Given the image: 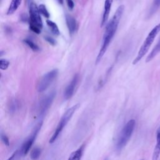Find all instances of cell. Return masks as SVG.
Listing matches in <instances>:
<instances>
[{
  "label": "cell",
  "instance_id": "obj_4",
  "mask_svg": "<svg viewBox=\"0 0 160 160\" xmlns=\"http://www.w3.org/2000/svg\"><path fill=\"white\" fill-rule=\"evenodd\" d=\"M136 121L132 119L128 121L122 128L118 137L116 148L118 151H121L129 142L135 128Z\"/></svg>",
  "mask_w": 160,
  "mask_h": 160
},
{
  "label": "cell",
  "instance_id": "obj_25",
  "mask_svg": "<svg viewBox=\"0 0 160 160\" xmlns=\"http://www.w3.org/2000/svg\"><path fill=\"white\" fill-rule=\"evenodd\" d=\"M66 3H67V5L69 8V9H72L74 6V2L72 0H66Z\"/></svg>",
  "mask_w": 160,
  "mask_h": 160
},
{
  "label": "cell",
  "instance_id": "obj_27",
  "mask_svg": "<svg viewBox=\"0 0 160 160\" xmlns=\"http://www.w3.org/2000/svg\"><path fill=\"white\" fill-rule=\"evenodd\" d=\"M58 2L60 3V4H62V2H63V0H58Z\"/></svg>",
  "mask_w": 160,
  "mask_h": 160
},
{
  "label": "cell",
  "instance_id": "obj_17",
  "mask_svg": "<svg viewBox=\"0 0 160 160\" xmlns=\"http://www.w3.org/2000/svg\"><path fill=\"white\" fill-rule=\"evenodd\" d=\"M19 102L18 101V100H17L16 99H12L9 104V111L11 113H14L16 111H18V109L19 108Z\"/></svg>",
  "mask_w": 160,
  "mask_h": 160
},
{
  "label": "cell",
  "instance_id": "obj_16",
  "mask_svg": "<svg viewBox=\"0 0 160 160\" xmlns=\"http://www.w3.org/2000/svg\"><path fill=\"white\" fill-rule=\"evenodd\" d=\"M46 24H47L48 26L49 27V28L50 29V30L51 31V32H52L53 34H54L56 36L59 35V34H60L59 29L57 24L54 22H53L51 20H47L46 21Z\"/></svg>",
  "mask_w": 160,
  "mask_h": 160
},
{
  "label": "cell",
  "instance_id": "obj_20",
  "mask_svg": "<svg viewBox=\"0 0 160 160\" xmlns=\"http://www.w3.org/2000/svg\"><path fill=\"white\" fill-rule=\"evenodd\" d=\"M24 42L34 51H38L39 50V48L38 46L35 44L32 40L29 39H26L24 40Z\"/></svg>",
  "mask_w": 160,
  "mask_h": 160
},
{
  "label": "cell",
  "instance_id": "obj_21",
  "mask_svg": "<svg viewBox=\"0 0 160 160\" xmlns=\"http://www.w3.org/2000/svg\"><path fill=\"white\" fill-rule=\"evenodd\" d=\"M38 9H39V11L40 14H42L44 17H45L46 18H49V16H50L49 13L44 4H40L38 6Z\"/></svg>",
  "mask_w": 160,
  "mask_h": 160
},
{
  "label": "cell",
  "instance_id": "obj_5",
  "mask_svg": "<svg viewBox=\"0 0 160 160\" xmlns=\"http://www.w3.org/2000/svg\"><path fill=\"white\" fill-rule=\"evenodd\" d=\"M38 7L33 2H29V28L32 31L39 34L42 28V21Z\"/></svg>",
  "mask_w": 160,
  "mask_h": 160
},
{
  "label": "cell",
  "instance_id": "obj_13",
  "mask_svg": "<svg viewBox=\"0 0 160 160\" xmlns=\"http://www.w3.org/2000/svg\"><path fill=\"white\" fill-rule=\"evenodd\" d=\"M66 24L70 34H72L75 32L76 29V21L75 19L69 14L66 15Z\"/></svg>",
  "mask_w": 160,
  "mask_h": 160
},
{
  "label": "cell",
  "instance_id": "obj_28",
  "mask_svg": "<svg viewBox=\"0 0 160 160\" xmlns=\"http://www.w3.org/2000/svg\"><path fill=\"white\" fill-rule=\"evenodd\" d=\"M104 160H108V158H106Z\"/></svg>",
  "mask_w": 160,
  "mask_h": 160
},
{
  "label": "cell",
  "instance_id": "obj_23",
  "mask_svg": "<svg viewBox=\"0 0 160 160\" xmlns=\"http://www.w3.org/2000/svg\"><path fill=\"white\" fill-rule=\"evenodd\" d=\"M0 137H1V139L2 142L6 146H9V138H8V136H7L4 133H3L2 131L1 132Z\"/></svg>",
  "mask_w": 160,
  "mask_h": 160
},
{
  "label": "cell",
  "instance_id": "obj_18",
  "mask_svg": "<svg viewBox=\"0 0 160 160\" xmlns=\"http://www.w3.org/2000/svg\"><path fill=\"white\" fill-rule=\"evenodd\" d=\"M160 7V0H154L149 11V17L152 16Z\"/></svg>",
  "mask_w": 160,
  "mask_h": 160
},
{
  "label": "cell",
  "instance_id": "obj_8",
  "mask_svg": "<svg viewBox=\"0 0 160 160\" xmlns=\"http://www.w3.org/2000/svg\"><path fill=\"white\" fill-rule=\"evenodd\" d=\"M55 96L56 91H52L40 101L37 108V113L39 118L42 117L48 111L54 99Z\"/></svg>",
  "mask_w": 160,
  "mask_h": 160
},
{
  "label": "cell",
  "instance_id": "obj_6",
  "mask_svg": "<svg viewBox=\"0 0 160 160\" xmlns=\"http://www.w3.org/2000/svg\"><path fill=\"white\" fill-rule=\"evenodd\" d=\"M42 124V121H39L34 127L32 133L31 135L24 141V142L22 144L21 146L18 151V156H26L29 151L32 145L34 144L35 139L38 136V134L41 129V128Z\"/></svg>",
  "mask_w": 160,
  "mask_h": 160
},
{
  "label": "cell",
  "instance_id": "obj_11",
  "mask_svg": "<svg viewBox=\"0 0 160 160\" xmlns=\"http://www.w3.org/2000/svg\"><path fill=\"white\" fill-rule=\"evenodd\" d=\"M85 149V144H82L76 150L71 152L67 160H81Z\"/></svg>",
  "mask_w": 160,
  "mask_h": 160
},
{
  "label": "cell",
  "instance_id": "obj_29",
  "mask_svg": "<svg viewBox=\"0 0 160 160\" xmlns=\"http://www.w3.org/2000/svg\"><path fill=\"white\" fill-rule=\"evenodd\" d=\"M140 160H144V159H140Z\"/></svg>",
  "mask_w": 160,
  "mask_h": 160
},
{
  "label": "cell",
  "instance_id": "obj_10",
  "mask_svg": "<svg viewBox=\"0 0 160 160\" xmlns=\"http://www.w3.org/2000/svg\"><path fill=\"white\" fill-rule=\"evenodd\" d=\"M113 0H105L104 6V11L102 14V18L101 21V27H103L107 22L111 11V8Z\"/></svg>",
  "mask_w": 160,
  "mask_h": 160
},
{
  "label": "cell",
  "instance_id": "obj_12",
  "mask_svg": "<svg viewBox=\"0 0 160 160\" xmlns=\"http://www.w3.org/2000/svg\"><path fill=\"white\" fill-rule=\"evenodd\" d=\"M160 154V126L156 130V144L152 153V160H158Z\"/></svg>",
  "mask_w": 160,
  "mask_h": 160
},
{
  "label": "cell",
  "instance_id": "obj_26",
  "mask_svg": "<svg viewBox=\"0 0 160 160\" xmlns=\"http://www.w3.org/2000/svg\"><path fill=\"white\" fill-rule=\"evenodd\" d=\"M16 156H18V151L17 150L15 152H14L12 154V155L10 157H9L6 160H14V159L16 158Z\"/></svg>",
  "mask_w": 160,
  "mask_h": 160
},
{
  "label": "cell",
  "instance_id": "obj_15",
  "mask_svg": "<svg viewBox=\"0 0 160 160\" xmlns=\"http://www.w3.org/2000/svg\"><path fill=\"white\" fill-rule=\"evenodd\" d=\"M160 52V39L156 45L154 47L152 50L151 51V52L149 54L148 57L146 59V62H148L151 61L156 56L157 54H158Z\"/></svg>",
  "mask_w": 160,
  "mask_h": 160
},
{
  "label": "cell",
  "instance_id": "obj_24",
  "mask_svg": "<svg viewBox=\"0 0 160 160\" xmlns=\"http://www.w3.org/2000/svg\"><path fill=\"white\" fill-rule=\"evenodd\" d=\"M44 39L46 40V41L48 42H49L50 44L52 45V46H54L56 44V41L54 39H53L51 37H49V36H46L44 38Z\"/></svg>",
  "mask_w": 160,
  "mask_h": 160
},
{
  "label": "cell",
  "instance_id": "obj_1",
  "mask_svg": "<svg viewBox=\"0 0 160 160\" xmlns=\"http://www.w3.org/2000/svg\"><path fill=\"white\" fill-rule=\"evenodd\" d=\"M124 10V5L119 6L118 8V9H116V11L114 14L113 15L112 19H111V21L108 23V24L106 27V30H105L104 34L103 35L101 48L99 50V52L98 54V56H97V58L96 60V63H98L99 62H100L102 56L106 52L107 49H108L112 39L117 31L120 19L122 17Z\"/></svg>",
  "mask_w": 160,
  "mask_h": 160
},
{
  "label": "cell",
  "instance_id": "obj_19",
  "mask_svg": "<svg viewBox=\"0 0 160 160\" xmlns=\"http://www.w3.org/2000/svg\"><path fill=\"white\" fill-rule=\"evenodd\" d=\"M41 154V149L39 147L34 148L30 153V158L32 160H37Z\"/></svg>",
  "mask_w": 160,
  "mask_h": 160
},
{
  "label": "cell",
  "instance_id": "obj_3",
  "mask_svg": "<svg viewBox=\"0 0 160 160\" xmlns=\"http://www.w3.org/2000/svg\"><path fill=\"white\" fill-rule=\"evenodd\" d=\"M79 107V104H76L72 106H71V108H69V109H68L63 114L52 136L49 139V143L52 144L55 142V141L57 139V138H58V136H59V134H61V132H62L64 127L67 125L68 122L70 121V119L72 117L74 113L77 111Z\"/></svg>",
  "mask_w": 160,
  "mask_h": 160
},
{
  "label": "cell",
  "instance_id": "obj_22",
  "mask_svg": "<svg viewBox=\"0 0 160 160\" xmlns=\"http://www.w3.org/2000/svg\"><path fill=\"white\" fill-rule=\"evenodd\" d=\"M9 65V62L7 59H1L0 60V68L2 70H6L8 69Z\"/></svg>",
  "mask_w": 160,
  "mask_h": 160
},
{
  "label": "cell",
  "instance_id": "obj_14",
  "mask_svg": "<svg viewBox=\"0 0 160 160\" xmlns=\"http://www.w3.org/2000/svg\"><path fill=\"white\" fill-rule=\"evenodd\" d=\"M22 0H11V4L8 8V11H7V14L11 15L13 14L19 8V5L21 3Z\"/></svg>",
  "mask_w": 160,
  "mask_h": 160
},
{
  "label": "cell",
  "instance_id": "obj_7",
  "mask_svg": "<svg viewBox=\"0 0 160 160\" xmlns=\"http://www.w3.org/2000/svg\"><path fill=\"white\" fill-rule=\"evenodd\" d=\"M58 74V70L57 69H52L46 74H45L40 79L37 86V90L38 92H41L46 90L49 86L52 84L54 80L56 79Z\"/></svg>",
  "mask_w": 160,
  "mask_h": 160
},
{
  "label": "cell",
  "instance_id": "obj_2",
  "mask_svg": "<svg viewBox=\"0 0 160 160\" xmlns=\"http://www.w3.org/2000/svg\"><path fill=\"white\" fill-rule=\"evenodd\" d=\"M160 32V23L155 26L151 31L149 32L148 35L146 38L144 42L141 45L138 54L134 61H132V64H137L148 52V50L149 49L151 46L152 45V42H154L156 36Z\"/></svg>",
  "mask_w": 160,
  "mask_h": 160
},
{
  "label": "cell",
  "instance_id": "obj_9",
  "mask_svg": "<svg viewBox=\"0 0 160 160\" xmlns=\"http://www.w3.org/2000/svg\"><path fill=\"white\" fill-rule=\"evenodd\" d=\"M78 78H79V76L78 74L74 75V76L72 79L71 81L69 82V84L66 88L64 92V98L65 99H69L72 96L74 92L75 88H76L78 81Z\"/></svg>",
  "mask_w": 160,
  "mask_h": 160
}]
</instances>
